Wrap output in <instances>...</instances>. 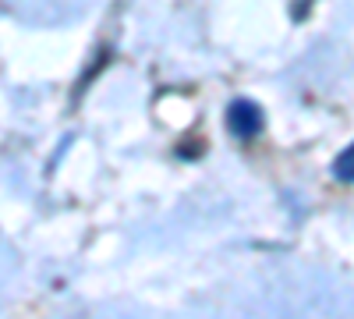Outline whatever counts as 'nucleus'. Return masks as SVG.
<instances>
[{
	"instance_id": "f257e3e1",
	"label": "nucleus",
	"mask_w": 354,
	"mask_h": 319,
	"mask_svg": "<svg viewBox=\"0 0 354 319\" xmlns=\"http://www.w3.org/2000/svg\"><path fill=\"white\" fill-rule=\"evenodd\" d=\"M223 118H227V131L238 138V142H252V138H259L262 128H266V113H262V107H259L255 100H245V96L230 100Z\"/></svg>"
},
{
	"instance_id": "f03ea898",
	"label": "nucleus",
	"mask_w": 354,
	"mask_h": 319,
	"mask_svg": "<svg viewBox=\"0 0 354 319\" xmlns=\"http://www.w3.org/2000/svg\"><path fill=\"white\" fill-rule=\"evenodd\" d=\"M333 178H337L340 185H354V142L333 160Z\"/></svg>"
}]
</instances>
